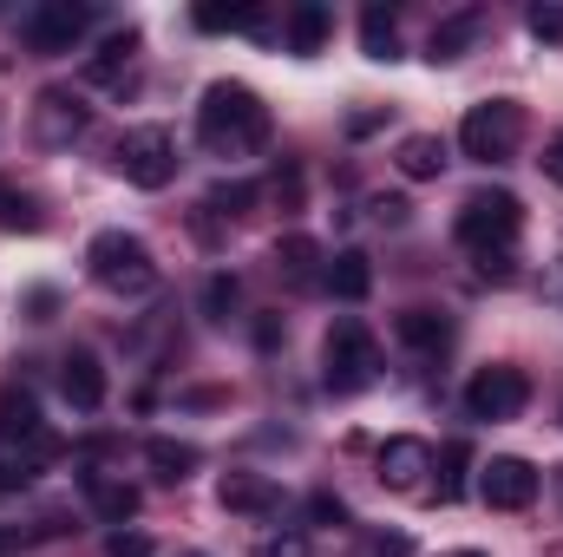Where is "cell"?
Returning <instances> with one entry per match:
<instances>
[{
  "label": "cell",
  "mask_w": 563,
  "mask_h": 557,
  "mask_svg": "<svg viewBox=\"0 0 563 557\" xmlns=\"http://www.w3.org/2000/svg\"><path fill=\"white\" fill-rule=\"evenodd\" d=\"M459 243L472 250V256H485V250H511L518 243V230H525V204L511 197V190H472L465 204H459Z\"/></svg>",
  "instance_id": "cell-4"
},
{
  "label": "cell",
  "mask_w": 563,
  "mask_h": 557,
  "mask_svg": "<svg viewBox=\"0 0 563 557\" xmlns=\"http://www.w3.org/2000/svg\"><path fill=\"white\" fill-rule=\"evenodd\" d=\"M544 295H551V302H563V256L551 263V276H544Z\"/></svg>",
  "instance_id": "cell-39"
},
{
  "label": "cell",
  "mask_w": 563,
  "mask_h": 557,
  "mask_svg": "<svg viewBox=\"0 0 563 557\" xmlns=\"http://www.w3.org/2000/svg\"><path fill=\"white\" fill-rule=\"evenodd\" d=\"M465 466H472V446H465V439H452L445 452H432V472H439V505L465 499Z\"/></svg>",
  "instance_id": "cell-25"
},
{
  "label": "cell",
  "mask_w": 563,
  "mask_h": 557,
  "mask_svg": "<svg viewBox=\"0 0 563 557\" xmlns=\"http://www.w3.org/2000/svg\"><path fill=\"white\" fill-rule=\"evenodd\" d=\"M217 505H223V512H243V518H276L282 485L269 472H223V479H217Z\"/></svg>",
  "instance_id": "cell-13"
},
{
  "label": "cell",
  "mask_w": 563,
  "mask_h": 557,
  "mask_svg": "<svg viewBox=\"0 0 563 557\" xmlns=\"http://www.w3.org/2000/svg\"><path fill=\"white\" fill-rule=\"evenodd\" d=\"M263 557H308V538L301 532H288V538H269V551Z\"/></svg>",
  "instance_id": "cell-36"
},
{
  "label": "cell",
  "mask_w": 563,
  "mask_h": 557,
  "mask_svg": "<svg viewBox=\"0 0 563 557\" xmlns=\"http://www.w3.org/2000/svg\"><path fill=\"white\" fill-rule=\"evenodd\" d=\"M236 302H243L236 276H210V282H203V315H210V321H230V315H236Z\"/></svg>",
  "instance_id": "cell-27"
},
{
  "label": "cell",
  "mask_w": 563,
  "mask_h": 557,
  "mask_svg": "<svg viewBox=\"0 0 563 557\" xmlns=\"http://www.w3.org/2000/svg\"><path fill=\"white\" fill-rule=\"evenodd\" d=\"M525 26H531L538 40H563V7H531V13H525Z\"/></svg>",
  "instance_id": "cell-32"
},
{
  "label": "cell",
  "mask_w": 563,
  "mask_h": 557,
  "mask_svg": "<svg viewBox=\"0 0 563 557\" xmlns=\"http://www.w3.org/2000/svg\"><path fill=\"white\" fill-rule=\"evenodd\" d=\"M439 171H445V139H432V132H413V139L400 144V177L426 184V177H439Z\"/></svg>",
  "instance_id": "cell-23"
},
{
  "label": "cell",
  "mask_w": 563,
  "mask_h": 557,
  "mask_svg": "<svg viewBox=\"0 0 563 557\" xmlns=\"http://www.w3.org/2000/svg\"><path fill=\"white\" fill-rule=\"evenodd\" d=\"M374 472H380V485H387V492H426L432 446H426V439H413V433H400V439H387V446H380Z\"/></svg>",
  "instance_id": "cell-11"
},
{
  "label": "cell",
  "mask_w": 563,
  "mask_h": 557,
  "mask_svg": "<svg viewBox=\"0 0 563 557\" xmlns=\"http://www.w3.org/2000/svg\"><path fill=\"white\" fill-rule=\"evenodd\" d=\"M132 46H139V33H119V40H106V53L92 59V79H99V86H112V79H119V66L132 59Z\"/></svg>",
  "instance_id": "cell-28"
},
{
  "label": "cell",
  "mask_w": 563,
  "mask_h": 557,
  "mask_svg": "<svg viewBox=\"0 0 563 557\" xmlns=\"http://www.w3.org/2000/svg\"><path fill=\"white\" fill-rule=\"evenodd\" d=\"M394 335H400V348H413V354H426V361H439V354L452 348V321H445L439 308H400Z\"/></svg>",
  "instance_id": "cell-14"
},
{
  "label": "cell",
  "mask_w": 563,
  "mask_h": 557,
  "mask_svg": "<svg viewBox=\"0 0 563 557\" xmlns=\"http://www.w3.org/2000/svg\"><path fill=\"white\" fill-rule=\"evenodd\" d=\"M276 270L295 282V288L321 282V243H314V237H282L276 243Z\"/></svg>",
  "instance_id": "cell-21"
},
{
  "label": "cell",
  "mask_w": 563,
  "mask_h": 557,
  "mask_svg": "<svg viewBox=\"0 0 563 557\" xmlns=\"http://www.w3.org/2000/svg\"><path fill=\"white\" fill-rule=\"evenodd\" d=\"M478 26H485V13H478V7H459V13H445V20L432 26V46H426V59H432V66H452V59H465V46L478 40Z\"/></svg>",
  "instance_id": "cell-15"
},
{
  "label": "cell",
  "mask_w": 563,
  "mask_h": 557,
  "mask_svg": "<svg viewBox=\"0 0 563 557\" xmlns=\"http://www.w3.org/2000/svg\"><path fill=\"white\" fill-rule=\"evenodd\" d=\"M374 217H380V223H394V230H400V223H407V204H400V197H374Z\"/></svg>",
  "instance_id": "cell-37"
},
{
  "label": "cell",
  "mask_w": 563,
  "mask_h": 557,
  "mask_svg": "<svg viewBox=\"0 0 563 557\" xmlns=\"http://www.w3.org/2000/svg\"><path fill=\"white\" fill-rule=\"evenodd\" d=\"M525 407H531V374L511 368V361L478 368V374L465 381V414L472 419H518Z\"/></svg>",
  "instance_id": "cell-7"
},
{
  "label": "cell",
  "mask_w": 563,
  "mask_h": 557,
  "mask_svg": "<svg viewBox=\"0 0 563 557\" xmlns=\"http://www.w3.org/2000/svg\"><path fill=\"white\" fill-rule=\"evenodd\" d=\"M361 53L367 59H400V26H394L387 7H367L361 13Z\"/></svg>",
  "instance_id": "cell-24"
},
{
  "label": "cell",
  "mask_w": 563,
  "mask_h": 557,
  "mask_svg": "<svg viewBox=\"0 0 563 557\" xmlns=\"http://www.w3.org/2000/svg\"><path fill=\"white\" fill-rule=\"evenodd\" d=\"M538 492H544V472L531 459H518V452H498V459L478 466V499L492 512H531Z\"/></svg>",
  "instance_id": "cell-8"
},
{
  "label": "cell",
  "mask_w": 563,
  "mask_h": 557,
  "mask_svg": "<svg viewBox=\"0 0 563 557\" xmlns=\"http://www.w3.org/2000/svg\"><path fill=\"white\" fill-rule=\"evenodd\" d=\"M86 270H92L99 288H112V295H151L157 288V263H151L144 237H132V230H99L86 243Z\"/></svg>",
  "instance_id": "cell-3"
},
{
  "label": "cell",
  "mask_w": 563,
  "mask_h": 557,
  "mask_svg": "<svg viewBox=\"0 0 563 557\" xmlns=\"http://www.w3.org/2000/svg\"><path fill=\"white\" fill-rule=\"evenodd\" d=\"M321 381H328V394H361V387L380 381V348H374L367 321L341 315L328 328V341H321Z\"/></svg>",
  "instance_id": "cell-2"
},
{
  "label": "cell",
  "mask_w": 563,
  "mask_h": 557,
  "mask_svg": "<svg viewBox=\"0 0 563 557\" xmlns=\"http://www.w3.org/2000/svg\"><path fill=\"white\" fill-rule=\"evenodd\" d=\"M0 223H7V230H40L33 197H20V190H7V184H0Z\"/></svg>",
  "instance_id": "cell-29"
},
{
  "label": "cell",
  "mask_w": 563,
  "mask_h": 557,
  "mask_svg": "<svg viewBox=\"0 0 563 557\" xmlns=\"http://www.w3.org/2000/svg\"><path fill=\"white\" fill-rule=\"evenodd\" d=\"M321 282L334 288V302H367V295H374V263H367L361 250H341V256L321 270Z\"/></svg>",
  "instance_id": "cell-19"
},
{
  "label": "cell",
  "mask_w": 563,
  "mask_h": 557,
  "mask_svg": "<svg viewBox=\"0 0 563 557\" xmlns=\"http://www.w3.org/2000/svg\"><path fill=\"white\" fill-rule=\"evenodd\" d=\"M86 499H92V512L106 518V525H132L139 518V485H125V479H106V472H86Z\"/></svg>",
  "instance_id": "cell-18"
},
{
  "label": "cell",
  "mask_w": 563,
  "mask_h": 557,
  "mask_svg": "<svg viewBox=\"0 0 563 557\" xmlns=\"http://www.w3.org/2000/svg\"><path fill=\"white\" fill-rule=\"evenodd\" d=\"M0 439H26V446L53 452V439H46V426H40V401H33L26 387H7V394H0Z\"/></svg>",
  "instance_id": "cell-16"
},
{
  "label": "cell",
  "mask_w": 563,
  "mask_h": 557,
  "mask_svg": "<svg viewBox=\"0 0 563 557\" xmlns=\"http://www.w3.org/2000/svg\"><path fill=\"white\" fill-rule=\"evenodd\" d=\"M112 164L125 171V184H139V190H164V184L177 177V139H170L164 125H139V132L119 139Z\"/></svg>",
  "instance_id": "cell-6"
},
{
  "label": "cell",
  "mask_w": 563,
  "mask_h": 557,
  "mask_svg": "<svg viewBox=\"0 0 563 557\" xmlns=\"http://www.w3.org/2000/svg\"><path fill=\"white\" fill-rule=\"evenodd\" d=\"M525 139V106L518 99H485V106H472L465 112V125H459V151L472 157V164H505L511 151Z\"/></svg>",
  "instance_id": "cell-5"
},
{
  "label": "cell",
  "mask_w": 563,
  "mask_h": 557,
  "mask_svg": "<svg viewBox=\"0 0 563 557\" xmlns=\"http://www.w3.org/2000/svg\"><path fill=\"white\" fill-rule=\"evenodd\" d=\"M256 197H263V184H217V190L203 197V210H217V217H250Z\"/></svg>",
  "instance_id": "cell-26"
},
{
  "label": "cell",
  "mask_w": 563,
  "mask_h": 557,
  "mask_svg": "<svg viewBox=\"0 0 563 557\" xmlns=\"http://www.w3.org/2000/svg\"><path fill=\"white\" fill-rule=\"evenodd\" d=\"M59 394H66L73 414H99V407H106V361H99L92 348L59 354Z\"/></svg>",
  "instance_id": "cell-12"
},
{
  "label": "cell",
  "mask_w": 563,
  "mask_h": 557,
  "mask_svg": "<svg viewBox=\"0 0 563 557\" xmlns=\"http://www.w3.org/2000/svg\"><path fill=\"white\" fill-rule=\"evenodd\" d=\"M478 276L485 282H511L518 276V256H511V250H485V256H478Z\"/></svg>",
  "instance_id": "cell-31"
},
{
  "label": "cell",
  "mask_w": 563,
  "mask_h": 557,
  "mask_svg": "<svg viewBox=\"0 0 563 557\" xmlns=\"http://www.w3.org/2000/svg\"><path fill=\"white\" fill-rule=\"evenodd\" d=\"M106 557H151V538L144 532H112L106 538Z\"/></svg>",
  "instance_id": "cell-34"
},
{
  "label": "cell",
  "mask_w": 563,
  "mask_h": 557,
  "mask_svg": "<svg viewBox=\"0 0 563 557\" xmlns=\"http://www.w3.org/2000/svg\"><path fill=\"white\" fill-rule=\"evenodd\" d=\"M445 557H485V551H445Z\"/></svg>",
  "instance_id": "cell-40"
},
{
  "label": "cell",
  "mask_w": 563,
  "mask_h": 557,
  "mask_svg": "<svg viewBox=\"0 0 563 557\" xmlns=\"http://www.w3.org/2000/svg\"><path fill=\"white\" fill-rule=\"evenodd\" d=\"M190 20H197L203 33H256V26H263V7H250V0H230V7L210 0V7H197Z\"/></svg>",
  "instance_id": "cell-22"
},
{
  "label": "cell",
  "mask_w": 563,
  "mask_h": 557,
  "mask_svg": "<svg viewBox=\"0 0 563 557\" xmlns=\"http://www.w3.org/2000/svg\"><path fill=\"white\" fill-rule=\"evenodd\" d=\"M86 125H92V106L79 99V92H66V86H46L40 99H33V139L46 144V151H66V144L86 139Z\"/></svg>",
  "instance_id": "cell-10"
},
{
  "label": "cell",
  "mask_w": 563,
  "mask_h": 557,
  "mask_svg": "<svg viewBox=\"0 0 563 557\" xmlns=\"http://www.w3.org/2000/svg\"><path fill=\"white\" fill-rule=\"evenodd\" d=\"M367 551H374V557H413V545H407L400 532H374V538H367Z\"/></svg>",
  "instance_id": "cell-35"
},
{
  "label": "cell",
  "mask_w": 563,
  "mask_h": 557,
  "mask_svg": "<svg viewBox=\"0 0 563 557\" xmlns=\"http://www.w3.org/2000/svg\"><path fill=\"white\" fill-rule=\"evenodd\" d=\"M26 485H33V459H20V452L0 459V499H20Z\"/></svg>",
  "instance_id": "cell-30"
},
{
  "label": "cell",
  "mask_w": 563,
  "mask_h": 557,
  "mask_svg": "<svg viewBox=\"0 0 563 557\" xmlns=\"http://www.w3.org/2000/svg\"><path fill=\"white\" fill-rule=\"evenodd\" d=\"M538 164H544V177H551V184H563V139L544 144V157H538Z\"/></svg>",
  "instance_id": "cell-38"
},
{
  "label": "cell",
  "mask_w": 563,
  "mask_h": 557,
  "mask_svg": "<svg viewBox=\"0 0 563 557\" xmlns=\"http://www.w3.org/2000/svg\"><path fill=\"white\" fill-rule=\"evenodd\" d=\"M197 139H203V151H217V157H250V151L269 144V106L250 86L217 79L203 92V106H197Z\"/></svg>",
  "instance_id": "cell-1"
},
{
  "label": "cell",
  "mask_w": 563,
  "mask_h": 557,
  "mask_svg": "<svg viewBox=\"0 0 563 557\" xmlns=\"http://www.w3.org/2000/svg\"><path fill=\"white\" fill-rule=\"evenodd\" d=\"M92 20H99V13H92V7H79V0H40V7L26 13V26H20V33H26V46H33V53H73V46L92 33Z\"/></svg>",
  "instance_id": "cell-9"
},
{
  "label": "cell",
  "mask_w": 563,
  "mask_h": 557,
  "mask_svg": "<svg viewBox=\"0 0 563 557\" xmlns=\"http://www.w3.org/2000/svg\"><path fill=\"white\" fill-rule=\"evenodd\" d=\"M308 518H314V525H347V505H341L334 492H314V499H308Z\"/></svg>",
  "instance_id": "cell-33"
},
{
  "label": "cell",
  "mask_w": 563,
  "mask_h": 557,
  "mask_svg": "<svg viewBox=\"0 0 563 557\" xmlns=\"http://www.w3.org/2000/svg\"><path fill=\"white\" fill-rule=\"evenodd\" d=\"M282 33H288V53H321L328 46V33H334V13L321 7V0H301V7H288V20H282Z\"/></svg>",
  "instance_id": "cell-17"
},
{
  "label": "cell",
  "mask_w": 563,
  "mask_h": 557,
  "mask_svg": "<svg viewBox=\"0 0 563 557\" xmlns=\"http://www.w3.org/2000/svg\"><path fill=\"white\" fill-rule=\"evenodd\" d=\"M144 459H151V472H157V479H170V485H184V479L203 466V452H197L190 439H151V446H144Z\"/></svg>",
  "instance_id": "cell-20"
}]
</instances>
